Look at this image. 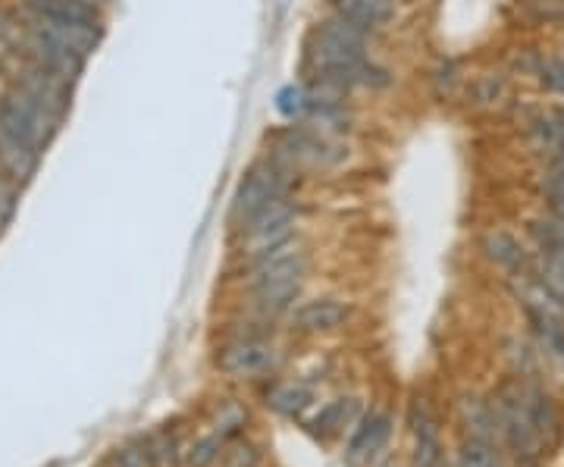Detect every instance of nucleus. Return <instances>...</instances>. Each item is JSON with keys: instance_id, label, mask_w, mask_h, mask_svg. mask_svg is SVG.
I'll return each instance as SVG.
<instances>
[{"instance_id": "obj_2", "label": "nucleus", "mask_w": 564, "mask_h": 467, "mask_svg": "<svg viewBox=\"0 0 564 467\" xmlns=\"http://www.w3.org/2000/svg\"><path fill=\"white\" fill-rule=\"evenodd\" d=\"M304 273H307V258L295 242L282 245L254 261H245V285H248L251 307L261 314L289 311L302 292Z\"/></svg>"}, {"instance_id": "obj_5", "label": "nucleus", "mask_w": 564, "mask_h": 467, "mask_svg": "<svg viewBox=\"0 0 564 467\" xmlns=\"http://www.w3.org/2000/svg\"><path fill=\"white\" fill-rule=\"evenodd\" d=\"M295 217H299L295 204L289 202V198H280L276 204H270L263 214H258L245 229H239L242 232L245 261H254V258L270 254V251H276L282 245L295 242L292 239L295 236Z\"/></svg>"}, {"instance_id": "obj_6", "label": "nucleus", "mask_w": 564, "mask_h": 467, "mask_svg": "<svg viewBox=\"0 0 564 467\" xmlns=\"http://www.w3.org/2000/svg\"><path fill=\"white\" fill-rule=\"evenodd\" d=\"M280 367V351L258 336H229L217 351V370L232 380L270 377Z\"/></svg>"}, {"instance_id": "obj_17", "label": "nucleus", "mask_w": 564, "mask_h": 467, "mask_svg": "<svg viewBox=\"0 0 564 467\" xmlns=\"http://www.w3.org/2000/svg\"><path fill=\"white\" fill-rule=\"evenodd\" d=\"M333 13L361 25L364 32H377L395 17V0H333Z\"/></svg>"}, {"instance_id": "obj_31", "label": "nucleus", "mask_w": 564, "mask_h": 467, "mask_svg": "<svg viewBox=\"0 0 564 467\" xmlns=\"http://www.w3.org/2000/svg\"><path fill=\"white\" fill-rule=\"evenodd\" d=\"M445 467H462V465H458V461H455V465H445Z\"/></svg>"}, {"instance_id": "obj_12", "label": "nucleus", "mask_w": 564, "mask_h": 467, "mask_svg": "<svg viewBox=\"0 0 564 467\" xmlns=\"http://www.w3.org/2000/svg\"><path fill=\"white\" fill-rule=\"evenodd\" d=\"M480 254L508 276L530 270V261H533V251H527V245L508 229H486L480 239Z\"/></svg>"}, {"instance_id": "obj_19", "label": "nucleus", "mask_w": 564, "mask_h": 467, "mask_svg": "<svg viewBox=\"0 0 564 467\" xmlns=\"http://www.w3.org/2000/svg\"><path fill=\"white\" fill-rule=\"evenodd\" d=\"M263 402L270 411H276L282 417H302L304 411L311 408L314 402V395H311V389L304 387V383H273V387L263 392Z\"/></svg>"}, {"instance_id": "obj_15", "label": "nucleus", "mask_w": 564, "mask_h": 467, "mask_svg": "<svg viewBox=\"0 0 564 467\" xmlns=\"http://www.w3.org/2000/svg\"><path fill=\"white\" fill-rule=\"evenodd\" d=\"M358 417H361V405H358V399H336V402L323 405L321 411L304 424V430H307L314 439L329 443V439L343 436L345 430L355 427V424H358Z\"/></svg>"}, {"instance_id": "obj_30", "label": "nucleus", "mask_w": 564, "mask_h": 467, "mask_svg": "<svg viewBox=\"0 0 564 467\" xmlns=\"http://www.w3.org/2000/svg\"><path fill=\"white\" fill-rule=\"evenodd\" d=\"M88 3H95V7H101L104 0H88Z\"/></svg>"}, {"instance_id": "obj_9", "label": "nucleus", "mask_w": 564, "mask_h": 467, "mask_svg": "<svg viewBox=\"0 0 564 467\" xmlns=\"http://www.w3.org/2000/svg\"><path fill=\"white\" fill-rule=\"evenodd\" d=\"M408 427H411V467H445V446H443V421L436 414V408L426 399H414L408 411Z\"/></svg>"}, {"instance_id": "obj_27", "label": "nucleus", "mask_w": 564, "mask_h": 467, "mask_svg": "<svg viewBox=\"0 0 564 467\" xmlns=\"http://www.w3.org/2000/svg\"><path fill=\"white\" fill-rule=\"evenodd\" d=\"M540 195H543L545 210H549L552 217L564 220V180H558V176H549V173H545V180L540 183Z\"/></svg>"}, {"instance_id": "obj_14", "label": "nucleus", "mask_w": 564, "mask_h": 467, "mask_svg": "<svg viewBox=\"0 0 564 467\" xmlns=\"http://www.w3.org/2000/svg\"><path fill=\"white\" fill-rule=\"evenodd\" d=\"M22 13L47 22L101 25V7H95L88 0H22Z\"/></svg>"}, {"instance_id": "obj_22", "label": "nucleus", "mask_w": 564, "mask_h": 467, "mask_svg": "<svg viewBox=\"0 0 564 467\" xmlns=\"http://www.w3.org/2000/svg\"><path fill=\"white\" fill-rule=\"evenodd\" d=\"M458 465L462 467H508L505 452L492 443H477V439H464L458 452Z\"/></svg>"}, {"instance_id": "obj_18", "label": "nucleus", "mask_w": 564, "mask_h": 467, "mask_svg": "<svg viewBox=\"0 0 564 467\" xmlns=\"http://www.w3.org/2000/svg\"><path fill=\"white\" fill-rule=\"evenodd\" d=\"M524 317L530 326V339L540 348L545 367L564 373V321L540 317V314H524Z\"/></svg>"}, {"instance_id": "obj_1", "label": "nucleus", "mask_w": 564, "mask_h": 467, "mask_svg": "<svg viewBox=\"0 0 564 467\" xmlns=\"http://www.w3.org/2000/svg\"><path fill=\"white\" fill-rule=\"evenodd\" d=\"M367 39L361 25L329 13L307 39V63L321 79L343 88H386L392 76L367 57Z\"/></svg>"}, {"instance_id": "obj_10", "label": "nucleus", "mask_w": 564, "mask_h": 467, "mask_svg": "<svg viewBox=\"0 0 564 467\" xmlns=\"http://www.w3.org/2000/svg\"><path fill=\"white\" fill-rule=\"evenodd\" d=\"M392 436V414L380 411V408H370L358 417V424L351 427L348 436V446H345V465L348 467H364L370 461L380 458V452Z\"/></svg>"}, {"instance_id": "obj_25", "label": "nucleus", "mask_w": 564, "mask_h": 467, "mask_svg": "<svg viewBox=\"0 0 564 467\" xmlns=\"http://www.w3.org/2000/svg\"><path fill=\"white\" fill-rule=\"evenodd\" d=\"M22 32H25V25H22V17H13V13L0 10V54H7V51L20 54Z\"/></svg>"}, {"instance_id": "obj_8", "label": "nucleus", "mask_w": 564, "mask_h": 467, "mask_svg": "<svg viewBox=\"0 0 564 467\" xmlns=\"http://www.w3.org/2000/svg\"><path fill=\"white\" fill-rule=\"evenodd\" d=\"M514 387H518L521 405L527 408V414H530L540 439L549 448V455L558 452L564 443V414L558 402L552 399V392L543 387V380H521V377H514Z\"/></svg>"}, {"instance_id": "obj_20", "label": "nucleus", "mask_w": 564, "mask_h": 467, "mask_svg": "<svg viewBox=\"0 0 564 467\" xmlns=\"http://www.w3.org/2000/svg\"><path fill=\"white\" fill-rule=\"evenodd\" d=\"M505 358H508V365H511V377H521V380H543L545 361L533 339H530V343L508 339V343H505Z\"/></svg>"}, {"instance_id": "obj_29", "label": "nucleus", "mask_w": 564, "mask_h": 467, "mask_svg": "<svg viewBox=\"0 0 564 467\" xmlns=\"http://www.w3.org/2000/svg\"><path fill=\"white\" fill-rule=\"evenodd\" d=\"M3 69H7V66H3V54H0V76H3Z\"/></svg>"}, {"instance_id": "obj_13", "label": "nucleus", "mask_w": 564, "mask_h": 467, "mask_svg": "<svg viewBox=\"0 0 564 467\" xmlns=\"http://www.w3.org/2000/svg\"><path fill=\"white\" fill-rule=\"evenodd\" d=\"M348 314L351 311L339 298H314V302H304L302 307H295L292 326L302 336H323V333H336L339 326H345Z\"/></svg>"}, {"instance_id": "obj_4", "label": "nucleus", "mask_w": 564, "mask_h": 467, "mask_svg": "<svg viewBox=\"0 0 564 467\" xmlns=\"http://www.w3.org/2000/svg\"><path fill=\"white\" fill-rule=\"evenodd\" d=\"M292 173L295 170L282 161L280 154H273L267 161H258L254 166H248V173H245L242 183L236 188L232 207H229V224H232V229H245L270 204L285 198L289 195V185H292Z\"/></svg>"}, {"instance_id": "obj_11", "label": "nucleus", "mask_w": 564, "mask_h": 467, "mask_svg": "<svg viewBox=\"0 0 564 467\" xmlns=\"http://www.w3.org/2000/svg\"><path fill=\"white\" fill-rule=\"evenodd\" d=\"M13 85L20 88L22 95H29L39 107H44L54 120H66L69 104H73V82L57 79V76H51L44 69H35V66L22 63Z\"/></svg>"}, {"instance_id": "obj_28", "label": "nucleus", "mask_w": 564, "mask_h": 467, "mask_svg": "<svg viewBox=\"0 0 564 467\" xmlns=\"http://www.w3.org/2000/svg\"><path fill=\"white\" fill-rule=\"evenodd\" d=\"M117 467H154V461L144 446H126L117 455Z\"/></svg>"}, {"instance_id": "obj_16", "label": "nucleus", "mask_w": 564, "mask_h": 467, "mask_svg": "<svg viewBox=\"0 0 564 467\" xmlns=\"http://www.w3.org/2000/svg\"><path fill=\"white\" fill-rule=\"evenodd\" d=\"M458 424L464 430V439H477V443H492L499 446V433H496V414L489 399H480L474 392H464L458 399Z\"/></svg>"}, {"instance_id": "obj_26", "label": "nucleus", "mask_w": 564, "mask_h": 467, "mask_svg": "<svg viewBox=\"0 0 564 467\" xmlns=\"http://www.w3.org/2000/svg\"><path fill=\"white\" fill-rule=\"evenodd\" d=\"M477 101L480 104H499L508 95V82H505L502 73H484L477 79V88H474Z\"/></svg>"}, {"instance_id": "obj_23", "label": "nucleus", "mask_w": 564, "mask_h": 467, "mask_svg": "<svg viewBox=\"0 0 564 467\" xmlns=\"http://www.w3.org/2000/svg\"><path fill=\"white\" fill-rule=\"evenodd\" d=\"M148 455H151V461L154 467H176L180 465V458L185 455L180 446V439H176V433H170V430H161V433H154L148 443Z\"/></svg>"}, {"instance_id": "obj_7", "label": "nucleus", "mask_w": 564, "mask_h": 467, "mask_svg": "<svg viewBox=\"0 0 564 467\" xmlns=\"http://www.w3.org/2000/svg\"><path fill=\"white\" fill-rule=\"evenodd\" d=\"M22 25H25L20 44L22 63H29V66H35V69H44V73H51V76H57V79H79L82 69H85V61H82L79 54H73L69 47H63L61 41H54L51 35L32 29L25 20H22Z\"/></svg>"}, {"instance_id": "obj_24", "label": "nucleus", "mask_w": 564, "mask_h": 467, "mask_svg": "<svg viewBox=\"0 0 564 467\" xmlns=\"http://www.w3.org/2000/svg\"><path fill=\"white\" fill-rule=\"evenodd\" d=\"M245 427V408L239 402H223L217 417H214V433H220L223 439H232Z\"/></svg>"}, {"instance_id": "obj_3", "label": "nucleus", "mask_w": 564, "mask_h": 467, "mask_svg": "<svg viewBox=\"0 0 564 467\" xmlns=\"http://www.w3.org/2000/svg\"><path fill=\"white\" fill-rule=\"evenodd\" d=\"M489 405L496 414V433H499V448L511 458L514 467H543L549 448L533 427L527 408L521 405V395L514 387V377H508L502 387L489 395Z\"/></svg>"}, {"instance_id": "obj_21", "label": "nucleus", "mask_w": 564, "mask_h": 467, "mask_svg": "<svg viewBox=\"0 0 564 467\" xmlns=\"http://www.w3.org/2000/svg\"><path fill=\"white\" fill-rule=\"evenodd\" d=\"M223 448H226V439L220 433H204L198 436L192 446L185 448V465L188 467H214L223 458Z\"/></svg>"}]
</instances>
